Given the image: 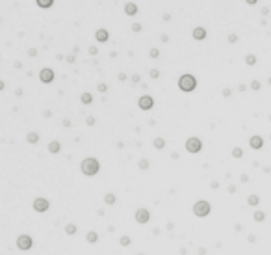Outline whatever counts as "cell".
Here are the masks:
<instances>
[{"label":"cell","mask_w":271,"mask_h":255,"mask_svg":"<svg viewBox=\"0 0 271 255\" xmlns=\"http://www.w3.org/2000/svg\"><path fill=\"white\" fill-rule=\"evenodd\" d=\"M80 171L86 177H95L100 171V162L97 160L95 156H87V158H84V160L80 162Z\"/></svg>","instance_id":"obj_1"},{"label":"cell","mask_w":271,"mask_h":255,"mask_svg":"<svg viewBox=\"0 0 271 255\" xmlns=\"http://www.w3.org/2000/svg\"><path fill=\"white\" fill-rule=\"evenodd\" d=\"M195 88H197V78L193 77V75L184 73L182 77L178 78V89H180V91H184V93H191Z\"/></svg>","instance_id":"obj_2"},{"label":"cell","mask_w":271,"mask_h":255,"mask_svg":"<svg viewBox=\"0 0 271 255\" xmlns=\"http://www.w3.org/2000/svg\"><path fill=\"white\" fill-rule=\"evenodd\" d=\"M193 214H195L197 218H206L208 214L212 212V205L206 201V199H199V201L193 203Z\"/></svg>","instance_id":"obj_3"},{"label":"cell","mask_w":271,"mask_h":255,"mask_svg":"<svg viewBox=\"0 0 271 255\" xmlns=\"http://www.w3.org/2000/svg\"><path fill=\"white\" fill-rule=\"evenodd\" d=\"M32 209L39 212V214H45V212H48V209H50V201H48L46 197H36L32 201Z\"/></svg>","instance_id":"obj_4"},{"label":"cell","mask_w":271,"mask_h":255,"mask_svg":"<svg viewBox=\"0 0 271 255\" xmlns=\"http://www.w3.org/2000/svg\"><path fill=\"white\" fill-rule=\"evenodd\" d=\"M201 149H203V142H201V138L191 136V138H187V140H186V151H187V153L197 155Z\"/></svg>","instance_id":"obj_5"},{"label":"cell","mask_w":271,"mask_h":255,"mask_svg":"<svg viewBox=\"0 0 271 255\" xmlns=\"http://www.w3.org/2000/svg\"><path fill=\"white\" fill-rule=\"evenodd\" d=\"M15 244H17V248H19L20 251H28L30 248L33 246V238L30 235H19Z\"/></svg>","instance_id":"obj_6"},{"label":"cell","mask_w":271,"mask_h":255,"mask_svg":"<svg viewBox=\"0 0 271 255\" xmlns=\"http://www.w3.org/2000/svg\"><path fill=\"white\" fill-rule=\"evenodd\" d=\"M134 220L137 224H149V220H150V210L149 209H145V207H141V209H137L134 212Z\"/></svg>","instance_id":"obj_7"},{"label":"cell","mask_w":271,"mask_h":255,"mask_svg":"<svg viewBox=\"0 0 271 255\" xmlns=\"http://www.w3.org/2000/svg\"><path fill=\"white\" fill-rule=\"evenodd\" d=\"M137 106H139L141 110H145V112H147V110H152L154 108V99H152L150 95H141L139 101H137Z\"/></svg>","instance_id":"obj_8"},{"label":"cell","mask_w":271,"mask_h":255,"mask_svg":"<svg viewBox=\"0 0 271 255\" xmlns=\"http://www.w3.org/2000/svg\"><path fill=\"white\" fill-rule=\"evenodd\" d=\"M54 77H56V75H54V71L50 67H43L39 71V80L43 82V84H50V82L54 80Z\"/></svg>","instance_id":"obj_9"},{"label":"cell","mask_w":271,"mask_h":255,"mask_svg":"<svg viewBox=\"0 0 271 255\" xmlns=\"http://www.w3.org/2000/svg\"><path fill=\"white\" fill-rule=\"evenodd\" d=\"M95 39H97V43H108V39H110V32L106 28H99L95 32Z\"/></svg>","instance_id":"obj_10"},{"label":"cell","mask_w":271,"mask_h":255,"mask_svg":"<svg viewBox=\"0 0 271 255\" xmlns=\"http://www.w3.org/2000/svg\"><path fill=\"white\" fill-rule=\"evenodd\" d=\"M191 36H193L195 41H203V39H206V28H203V26H195L193 32H191Z\"/></svg>","instance_id":"obj_11"},{"label":"cell","mask_w":271,"mask_h":255,"mask_svg":"<svg viewBox=\"0 0 271 255\" xmlns=\"http://www.w3.org/2000/svg\"><path fill=\"white\" fill-rule=\"evenodd\" d=\"M249 145L253 149H262L264 145V138L262 136H251V140H249Z\"/></svg>","instance_id":"obj_12"},{"label":"cell","mask_w":271,"mask_h":255,"mask_svg":"<svg viewBox=\"0 0 271 255\" xmlns=\"http://www.w3.org/2000/svg\"><path fill=\"white\" fill-rule=\"evenodd\" d=\"M60 151H61V143L58 140H52L50 143H48V153L50 155H58Z\"/></svg>","instance_id":"obj_13"},{"label":"cell","mask_w":271,"mask_h":255,"mask_svg":"<svg viewBox=\"0 0 271 255\" xmlns=\"http://www.w3.org/2000/svg\"><path fill=\"white\" fill-rule=\"evenodd\" d=\"M124 13H126L128 17L136 15V13H137V4H134V2H126V4H124Z\"/></svg>","instance_id":"obj_14"},{"label":"cell","mask_w":271,"mask_h":255,"mask_svg":"<svg viewBox=\"0 0 271 255\" xmlns=\"http://www.w3.org/2000/svg\"><path fill=\"white\" fill-rule=\"evenodd\" d=\"M86 240L89 244H97V242H99V233H97V231H87L86 233Z\"/></svg>","instance_id":"obj_15"},{"label":"cell","mask_w":271,"mask_h":255,"mask_svg":"<svg viewBox=\"0 0 271 255\" xmlns=\"http://www.w3.org/2000/svg\"><path fill=\"white\" fill-rule=\"evenodd\" d=\"M26 142H28L30 145H36V143L39 142V134L36 132V130H32V132L26 134Z\"/></svg>","instance_id":"obj_16"},{"label":"cell","mask_w":271,"mask_h":255,"mask_svg":"<svg viewBox=\"0 0 271 255\" xmlns=\"http://www.w3.org/2000/svg\"><path fill=\"white\" fill-rule=\"evenodd\" d=\"M80 101H82V104H91V102H93V95L89 91H84L80 95Z\"/></svg>","instance_id":"obj_17"},{"label":"cell","mask_w":271,"mask_h":255,"mask_svg":"<svg viewBox=\"0 0 271 255\" xmlns=\"http://www.w3.org/2000/svg\"><path fill=\"white\" fill-rule=\"evenodd\" d=\"M104 203H106V205H115L117 203V196L112 194V192H108V194L104 196Z\"/></svg>","instance_id":"obj_18"},{"label":"cell","mask_w":271,"mask_h":255,"mask_svg":"<svg viewBox=\"0 0 271 255\" xmlns=\"http://www.w3.org/2000/svg\"><path fill=\"white\" fill-rule=\"evenodd\" d=\"M39 8H43V9H48V8H52L54 6V0H36Z\"/></svg>","instance_id":"obj_19"},{"label":"cell","mask_w":271,"mask_h":255,"mask_svg":"<svg viewBox=\"0 0 271 255\" xmlns=\"http://www.w3.org/2000/svg\"><path fill=\"white\" fill-rule=\"evenodd\" d=\"M152 145H154V149H163V147H165V140H163L162 136H158V138H154Z\"/></svg>","instance_id":"obj_20"},{"label":"cell","mask_w":271,"mask_h":255,"mask_svg":"<svg viewBox=\"0 0 271 255\" xmlns=\"http://www.w3.org/2000/svg\"><path fill=\"white\" fill-rule=\"evenodd\" d=\"M258 203H260V197L256 196V194H251V196L247 197V205H251V207H256Z\"/></svg>","instance_id":"obj_21"},{"label":"cell","mask_w":271,"mask_h":255,"mask_svg":"<svg viewBox=\"0 0 271 255\" xmlns=\"http://www.w3.org/2000/svg\"><path fill=\"white\" fill-rule=\"evenodd\" d=\"M137 168H139L141 171H145V170L150 168V162L147 160V158H139V162H137Z\"/></svg>","instance_id":"obj_22"},{"label":"cell","mask_w":271,"mask_h":255,"mask_svg":"<svg viewBox=\"0 0 271 255\" xmlns=\"http://www.w3.org/2000/svg\"><path fill=\"white\" fill-rule=\"evenodd\" d=\"M76 231H78L76 224H67L65 225V233H67V235H76Z\"/></svg>","instance_id":"obj_23"},{"label":"cell","mask_w":271,"mask_h":255,"mask_svg":"<svg viewBox=\"0 0 271 255\" xmlns=\"http://www.w3.org/2000/svg\"><path fill=\"white\" fill-rule=\"evenodd\" d=\"M253 220H254V222H264V220H266V212L256 210L254 214H253Z\"/></svg>","instance_id":"obj_24"},{"label":"cell","mask_w":271,"mask_h":255,"mask_svg":"<svg viewBox=\"0 0 271 255\" xmlns=\"http://www.w3.org/2000/svg\"><path fill=\"white\" fill-rule=\"evenodd\" d=\"M119 244H121L123 248H126V246H130V244H132V238H130L128 235H123V237L119 238Z\"/></svg>","instance_id":"obj_25"},{"label":"cell","mask_w":271,"mask_h":255,"mask_svg":"<svg viewBox=\"0 0 271 255\" xmlns=\"http://www.w3.org/2000/svg\"><path fill=\"white\" fill-rule=\"evenodd\" d=\"M245 64L247 65H254L256 64V56H254V54H247V56H245Z\"/></svg>","instance_id":"obj_26"},{"label":"cell","mask_w":271,"mask_h":255,"mask_svg":"<svg viewBox=\"0 0 271 255\" xmlns=\"http://www.w3.org/2000/svg\"><path fill=\"white\" fill-rule=\"evenodd\" d=\"M232 156H234V158H241V156H243V149H241V147H234V149H232Z\"/></svg>","instance_id":"obj_27"},{"label":"cell","mask_w":271,"mask_h":255,"mask_svg":"<svg viewBox=\"0 0 271 255\" xmlns=\"http://www.w3.org/2000/svg\"><path fill=\"white\" fill-rule=\"evenodd\" d=\"M149 56H150L152 60H156V58L160 56V50H158V49H150V50H149Z\"/></svg>","instance_id":"obj_28"},{"label":"cell","mask_w":271,"mask_h":255,"mask_svg":"<svg viewBox=\"0 0 271 255\" xmlns=\"http://www.w3.org/2000/svg\"><path fill=\"white\" fill-rule=\"evenodd\" d=\"M97 89H99L100 93H106V91H108V84H104V82H100V84L97 86Z\"/></svg>","instance_id":"obj_29"},{"label":"cell","mask_w":271,"mask_h":255,"mask_svg":"<svg viewBox=\"0 0 271 255\" xmlns=\"http://www.w3.org/2000/svg\"><path fill=\"white\" fill-rule=\"evenodd\" d=\"M132 32L139 34V32H141V23H134V24H132Z\"/></svg>","instance_id":"obj_30"},{"label":"cell","mask_w":271,"mask_h":255,"mask_svg":"<svg viewBox=\"0 0 271 255\" xmlns=\"http://www.w3.org/2000/svg\"><path fill=\"white\" fill-rule=\"evenodd\" d=\"M65 61H67V64H74V61H76V56H74V54H67V56H65Z\"/></svg>","instance_id":"obj_31"},{"label":"cell","mask_w":271,"mask_h":255,"mask_svg":"<svg viewBox=\"0 0 271 255\" xmlns=\"http://www.w3.org/2000/svg\"><path fill=\"white\" fill-rule=\"evenodd\" d=\"M251 89L258 91V89H260V82H258V80H253V82H251Z\"/></svg>","instance_id":"obj_32"},{"label":"cell","mask_w":271,"mask_h":255,"mask_svg":"<svg viewBox=\"0 0 271 255\" xmlns=\"http://www.w3.org/2000/svg\"><path fill=\"white\" fill-rule=\"evenodd\" d=\"M86 123H87V125H89V127H93V125H95V123H97V119L93 118V115H89V118H86Z\"/></svg>","instance_id":"obj_33"},{"label":"cell","mask_w":271,"mask_h":255,"mask_svg":"<svg viewBox=\"0 0 271 255\" xmlns=\"http://www.w3.org/2000/svg\"><path fill=\"white\" fill-rule=\"evenodd\" d=\"M236 41H238V36H236V34H228V43H236Z\"/></svg>","instance_id":"obj_34"},{"label":"cell","mask_w":271,"mask_h":255,"mask_svg":"<svg viewBox=\"0 0 271 255\" xmlns=\"http://www.w3.org/2000/svg\"><path fill=\"white\" fill-rule=\"evenodd\" d=\"M149 75H150V78H158L160 77V71H158V69H150Z\"/></svg>","instance_id":"obj_35"},{"label":"cell","mask_w":271,"mask_h":255,"mask_svg":"<svg viewBox=\"0 0 271 255\" xmlns=\"http://www.w3.org/2000/svg\"><path fill=\"white\" fill-rule=\"evenodd\" d=\"M89 54H91V56H97V54H99V49H97V47H89Z\"/></svg>","instance_id":"obj_36"},{"label":"cell","mask_w":271,"mask_h":255,"mask_svg":"<svg viewBox=\"0 0 271 255\" xmlns=\"http://www.w3.org/2000/svg\"><path fill=\"white\" fill-rule=\"evenodd\" d=\"M230 88H223V97H230Z\"/></svg>","instance_id":"obj_37"},{"label":"cell","mask_w":271,"mask_h":255,"mask_svg":"<svg viewBox=\"0 0 271 255\" xmlns=\"http://www.w3.org/2000/svg\"><path fill=\"white\" fill-rule=\"evenodd\" d=\"M162 19L165 20V23H167V20H171V13H169V11H165L163 15H162Z\"/></svg>","instance_id":"obj_38"},{"label":"cell","mask_w":271,"mask_h":255,"mask_svg":"<svg viewBox=\"0 0 271 255\" xmlns=\"http://www.w3.org/2000/svg\"><path fill=\"white\" fill-rule=\"evenodd\" d=\"M117 78H119L121 82H124V80H126L128 77H126V73H119V75H117Z\"/></svg>","instance_id":"obj_39"},{"label":"cell","mask_w":271,"mask_h":255,"mask_svg":"<svg viewBox=\"0 0 271 255\" xmlns=\"http://www.w3.org/2000/svg\"><path fill=\"white\" fill-rule=\"evenodd\" d=\"M28 56L36 58V56H37V50H36V49H28Z\"/></svg>","instance_id":"obj_40"},{"label":"cell","mask_w":271,"mask_h":255,"mask_svg":"<svg viewBox=\"0 0 271 255\" xmlns=\"http://www.w3.org/2000/svg\"><path fill=\"white\" fill-rule=\"evenodd\" d=\"M210 188H212V190H217V188H219V183H217V181H212V183H210Z\"/></svg>","instance_id":"obj_41"},{"label":"cell","mask_w":271,"mask_h":255,"mask_svg":"<svg viewBox=\"0 0 271 255\" xmlns=\"http://www.w3.org/2000/svg\"><path fill=\"white\" fill-rule=\"evenodd\" d=\"M139 80H141V77H139V75H132V82H134V84H137Z\"/></svg>","instance_id":"obj_42"},{"label":"cell","mask_w":271,"mask_h":255,"mask_svg":"<svg viewBox=\"0 0 271 255\" xmlns=\"http://www.w3.org/2000/svg\"><path fill=\"white\" fill-rule=\"evenodd\" d=\"M61 125H63L65 129H67V127H71V119H63V121H61Z\"/></svg>","instance_id":"obj_43"},{"label":"cell","mask_w":271,"mask_h":255,"mask_svg":"<svg viewBox=\"0 0 271 255\" xmlns=\"http://www.w3.org/2000/svg\"><path fill=\"white\" fill-rule=\"evenodd\" d=\"M160 39H162V43H167V41H169V37H167V34H162V37H160Z\"/></svg>","instance_id":"obj_44"},{"label":"cell","mask_w":271,"mask_h":255,"mask_svg":"<svg viewBox=\"0 0 271 255\" xmlns=\"http://www.w3.org/2000/svg\"><path fill=\"white\" fill-rule=\"evenodd\" d=\"M228 192H230V194H234V192H236V186H234V184H228Z\"/></svg>","instance_id":"obj_45"},{"label":"cell","mask_w":271,"mask_h":255,"mask_svg":"<svg viewBox=\"0 0 271 255\" xmlns=\"http://www.w3.org/2000/svg\"><path fill=\"white\" fill-rule=\"evenodd\" d=\"M238 89H240V91L243 93V91H245V89H247V86H245V84H240V86H238Z\"/></svg>","instance_id":"obj_46"},{"label":"cell","mask_w":271,"mask_h":255,"mask_svg":"<svg viewBox=\"0 0 271 255\" xmlns=\"http://www.w3.org/2000/svg\"><path fill=\"white\" fill-rule=\"evenodd\" d=\"M15 95H17V97H20V95H23V89L17 88V89H15Z\"/></svg>","instance_id":"obj_47"},{"label":"cell","mask_w":271,"mask_h":255,"mask_svg":"<svg viewBox=\"0 0 271 255\" xmlns=\"http://www.w3.org/2000/svg\"><path fill=\"white\" fill-rule=\"evenodd\" d=\"M240 181H241V183H247V181H249V177H247V175H241V177H240Z\"/></svg>","instance_id":"obj_48"},{"label":"cell","mask_w":271,"mask_h":255,"mask_svg":"<svg viewBox=\"0 0 271 255\" xmlns=\"http://www.w3.org/2000/svg\"><path fill=\"white\" fill-rule=\"evenodd\" d=\"M234 229H236V231H241V229H243V225H241V224H236V225H234Z\"/></svg>","instance_id":"obj_49"},{"label":"cell","mask_w":271,"mask_h":255,"mask_svg":"<svg viewBox=\"0 0 271 255\" xmlns=\"http://www.w3.org/2000/svg\"><path fill=\"white\" fill-rule=\"evenodd\" d=\"M247 240H249V242H254V240H256V237H254V235H249V237H247Z\"/></svg>","instance_id":"obj_50"},{"label":"cell","mask_w":271,"mask_h":255,"mask_svg":"<svg viewBox=\"0 0 271 255\" xmlns=\"http://www.w3.org/2000/svg\"><path fill=\"white\" fill-rule=\"evenodd\" d=\"M13 67H15V69H20V67H23V64H20V61H15V64H13Z\"/></svg>","instance_id":"obj_51"},{"label":"cell","mask_w":271,"mask_h":255,"mask_svg":"<svg viewBox=\"0 0 271 255\" xmlns=\"http://www.w3.org/2000/svg\"><path fill=\"white\" fill-rule=\"evenodd\" d=\"M43 115H45V118H50L52 114H50V110H45V112H43Z\"/></svg>","instance_id":"obj_52"},{"label":"cell","mask_w":271,"mask_h":255,"mask_svg":"<svg viewBox=\"0 0 271 255\" xmlns=\"http://www.w3.org/2000/svg\"><path fill=\"white\" fill-rule=\"evenodd\" d=\"M206 253V248H199V255H204Z\"/></svg>","instance_id":"obj_53"},{"label":"cell","mask_w":271,"mask_h":255,"mask_svg":"<svg viewBox=\"0 0 271 255\" xmlns=\"http://www.w3.org/2000/svg\"><path fill=\"white\" fill-rule=\"evenodd\" d=\"M171 158H173V160H177V158H178V153H177V151H175V153H171Z\"/></svg>","instance_id":"obj_54"},{"label":"cell","mask_w":271,"mask_h":255,"mask_svg":"<svg viewBox=\"0 0 271 255\" xmlns=\"http://www.w3.org/2000/svg\"><path fill=\"white\" fill-rule=\"evenodd\" d=\"M4 88H6V84H4V80H0V91H4Z\"/></svg>","instance_id":"obj_55"},{"label":"cell","mask_w":271,"mask_h":255,"mask_svg":"<svg viewBox=\"0 0 271 255\" xmlns=\"http://www.w3.org/2000/svg\"><path fill=\"white\" fill-rule=\"evenodd\" d=\"M245 2H247V4H251V6H253V4H256V2H258V0H245Z\"/></svg>","instance_id":"obj_56"},{"label":"cell","mask_w":271,"mask_h":255,"mask_svg":"<svg viewBox=\"0 0 271 255\" xmlns=\"http://www.w3.org/2000/svg\"><path fill=\"white\" fill-rule=\"evenodd\" d=\"M267 82H269V84H271V77H269V80H267Z\"/></svg>","instance_id":"obj_57"},{"label":"cell","mask_w":271,"mask_h":255,"mask_svg":"<svg viewBox=\"0 0 271 255\" xmlns=\"http://www.w3.org/2000/svg\"><path fill=\"white\" fill-rule=\"evenodd\" d=\"M137 255H145V253H137Z\"/></svg>","instance_id":"obj_58"}]
</instances>
